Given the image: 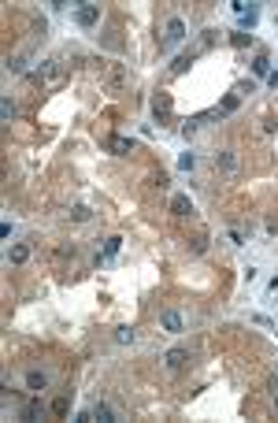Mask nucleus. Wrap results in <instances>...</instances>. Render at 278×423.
Here are the masks:
<instances>
[{
	"label": "nucleus",
	"mask_w": 278,
	"mask_h": 423,
	"mask_svg": "<svg viewBox=\"0 0 278 423\" xmlns=\"http://www.w3.org/2000/svg\"><path fill=\"white\" fill-rule=\"evenodd\" d=\"M37 78H41L45 86H56V82L63 78V67H60V60H41V67H37Z\"/></svg>",
	"instance_id": "obj_1"
},
{
	"label": "nucleus",
	"mask_w": 278,
	"mask_h": 423,
	"mask_svg": "<svg viewBox=\"0 0 278 423\" xmlns=\"http://www.w3.org/2000/svg\"><path fill=\"white\" fill-rule=\"evenodd\" d=\"M104 78H108V86L115 93L126 89V67H122V63H104Z\"/></svg>",
	"instance_id": "obj_2"
},
{
	"label": "nucleus",
	"mask_w": 278,
	"mask_h": 423,
	"mask_svg": "<svg viewBox=\"0 0 278 423\" xmlns=\"http://www.w3.org/2000/svg\"><path fill=\"white\" fill-rule=\"evenodd\" d=\"M186 41V23L182 19H171L167 23V37H164V49H175V45Z\"/></svg>",
	"instance_id": "obj_3"
},
{
	"label": "nucleus",
	"mask_w": 278,
	"mask_h": 423,
	"mask_svg": "<svg viewBox=\"0 0 278 423\" xmlns=\"http://www.w3.org/2000/svg\"><path fill=\"white\" fill-rule=\"evenodd\" d=\"M74 23L78 26H97L100 23V4H82L78 12H74Z\"/></svg>",
	"instance_id": "obj_4"
},
{
	"label": "nucleus",
	"mask_w": 278,
	"mask_h": 423,
	"mask_svg": "<svg viewBox=\"0 0 278 423\" xmlns=\"http://www.w3.org/2000/svg\"><path fill=\"white\" fill-rule=\"evenodd\" d=\"M108 149L115 156H126V153H133V141L130 137H108Z\"/></svg>",
	"instance_id": "obj_5"
},
{
	"label": "nucleus",
	"mask_w": 278,
	"mask_h": 423,
	"mask_svg": "<svg viewBox=\"0 0 278 423\" xmlns=\"http://www.w3.org/2000/svg\"><path fill=\"white\" fill-rule=\"evenodd\" d=\"M160 323H164L167 334H178V331H182V316H178V312H164V316H160Z\"/></svg>",
	"instance_id": "obj_6"
},
{
	"label": "nucleus",
	"mask_w": 278,
	"mask_h": 423,
	"mask_svg": "<svg viewBox=\"0 0 278 423\" xmlns=\"http://www.w3.org/2000/svg\"><path fill=\"white\" fill-rule=\"evenodd\" d=\"M26 386H30L34 393H41L45 386H49V375H45V371H30V375H26Z\"/></svg>",
	"instance_id": "obj_7"
},
{
	"label": "nucleus",
	"mask_w": 278,
	"mask_h": 423,
	"mask_svg": "<svg viewBox=\"0 0 278 423\" xmlns=\"http://www.w3.org/2000/svg\"><path fill=\"white\" fill-rule=\"evenodd\" d=\"M171 212H175V215H189V212H193L189 197H186V193H175V201H171Z\"/></svg>",
	"instance_id": "obj_8"
},
{
	"label": "nucleus",
	"mask_w": 278,
	"mask_h": 423,
	"mask_svg": "<svg viewBox=\"0 0 278 423\" xmlns=\"http://www.w3.org/2000/svg\"><path fill=\"white\" fill-rule=\"evenodd\" d=\"M171 115V93H160L156 97V119H167Z\"/></svg>",
	"instance_id": "obj_9"
},
{
	"label": "nucleus",
	"mask_w": 278,
	"mask_h": 423,
	"mask_svg": "<svg viewBox=\"0 0 278 423\" xmlns=\"http://www.w3.org/2000/svg\"><path fill=\"white\" fill-rule=\"evenodd\" d=\"M215 164L223 167V171H234V167H237V156H234V153L226 149V153H219V156H215Z\"/></svg>",
	"instance_id": "obj_10"
},
{
	"label": "nucleus",
	"mask_w": 278,
	"mask_h": 423,
	"mask_svg": "<svg viewBox=\"0 0 278 423\" xmlns=\"http://www.w3.org/2000/svg\"><path fill=\"white\" fill-rule=\"evenodd\" d=\"M26 256H30V245H12V252H8V260H12V264H23Z\"/></svg>",
	"instance_id": "obj_11"
},
{
	"label": "nucleus",
	"mask_w": 278,
	"mask_h": 423,
	"mask_svg": "<svg viewBox=\"0 0 278 423\" xmlns=\"http://www.w3.org/2000/svg\"><path fill=\"white\" fill-rule=\"evenodd\" d=\"M133 338H137L133 327H119V331H115V342H119V345H133Z\"/></svg>",
	"instance_id": "obj_12"
},
{
	"label": "nucleus",
	"mask_w": 278,
	"mask_h": 423,
	"mask_svg": "<svg viewBox=\"0 0 278 423\" xmlns=\"http://www.w3.org/2000/svg\"><path fill=\"white\" fill-rule=\"evenodd\" d=\"M182 364H186V353H182V349H171V353H167V368H171V371H178Z\"/></svg>",
	"instance_id": "obj_13"
},
{
	"label": "nucleus",
	"mask_w": 278,
	"mask_h": 423,
	"mask_svg": "<svg viewBox=\"0 0 278 423\" xmlns=\"http://www.w3.org/2000/svg\"><path fill=\"white\" fill-rule=\"evenodd\" d=\"M93 419H100V423H111V408L104 405V401H97V405H93Z\"/></svg>",
	"instance_id": "obj_14"
},
{
	"label": "nucleus",
	"mask_w": 278,
	"mask_h": 423,
	"mask_svg": "<svg viewBox=\"0 0 278 423\" xmlns=\"http://www.w3.org/2000/svg\"><path fill=\"white\" fill-rule=\"evenodd\" d=\"M237 104H241V97H237V93H230V97L223 100V104H219V115H230V111H234Z\"/></svg>",
	"instance_id": "obj_15"
},
{
	"label": "nucleus",
	"mask_w": 278,
	"mask_h": 423,
	"mask_svg": "<svg viewBox=\"0 0 278 423\" xmlns=\"http://www.w3.org/2000/svg\"><path fill=\"white\" fill-rule=\"evenodd\" d=\"M193 60H197V52H186V56H178V60H175V67H171V71H175V74H182V71L189 67V63H193Z\"/></svg>",
	"instance_id": "obj_16"
},
{
	"label": "nucleus",
	"mask_w": 278,
	"mask_h": 423,
	"mask_svg": "<svg viewBox=\"0 0 278 423\" xmlns=\"http://www.w3.org/2000/svg\"><path fill=\"white\" fill-rule=\"evenodd\" d=\"M252 71H256V74H267V71H271V60H267V56L260 52V56L252 60Z\"/></svg>",
	"instance_id": "obj_17"
},
{
	"label": "nucleus",
	"mask_w": 278,
	"mask_h": 423,
	"mask_svg": "<svg viewBox=\"0 0 278 423\" xmlns=\"http://www.w3.org/2000/svg\"><path fill=\"white\" fill-rule=\"evenodd\" d=\"M178 167H182V171H193V167H197V156H193V153H182Z\"/></svg>",
	"instance_id": "obj_18"
},
{
	"label": "nucleus",
	"mask_w": 278,
	"mask_h": 423,
	"mask_svg": "<svg viewBox=\"0 0 278 423\" xmlns=\"http://www.w3.org/2000/svg\"><path fill=\"white\" fill-rule=\"evenodd\" d=\"M119 245H122V238H108V245H104V256H115V252H119Z\"/></svg>",
	"instance_id": "obj_19"
},
{
	"label": "nucleus",
	"mask_w": 278,
	"mask_h": 423,
	"mask_svg": "<svg viewBox=\"0 0 278 423\" xmlns=\"http://www.w3.org/2000/svg\"><path fill=\"white\" fill-rule=\"evenodd\" d=\"M241 26H248V30H252V26H256V8H248V12L241 15Z\"/></svg>",
	"instance_id": "obj_20"
},
{
	"label": "nucleus",
	"mask_w": 278,
	"mask_h": 423,
	"mask_svg": "<svg viewBox=\"0 0 278 423\" xmlns=\"http://www.w3.org/2000/svg\"><path fill=\"white\" fill-rule=\"evenodd\" d=\"M230 241H234V245H245V230L234 227V230H230Z\"/></svg>",
	"instance_id": "obj_21"
},
{
	"label": "nucleus",
	"mask_w": 278,
	"mask_h": 423,
	"mask_svg": "<svg viewBox=\"0 0 278 423\" xmlns=\"http://www.w3.org/2000/svg\"><path fill=\"white\" fill-rule=\"evenodd\" d=\"M252 323H260V327H267V331H274V323H271V319H267V316H260V312L252 316Z\"/></svg>",
	"instance_id": "obj_22"
},
{
	"label": "nucleus",
	"mask_w": 278,
	"mask_h": 423,
	"mask_svg": "<svg viewBox=\"0 0 278 423\" xmlns=\"http://www.w3.org/2000/svg\"><path fill=\"white\" fill-rule=\"evenodd\" d=\"M267 82H271V86L278 89V71H271V78H267Z\"/></svg>",
	"instance_id": "obj_23"
},
{
	"label": "nucleus",
	"mask_w": 278,
	"mask_h": 423,
	"mask_svg": "<svg viewBox=\"0 0 278 423\" xmlns=\"http://www.w3.org/2000/svg\"><path fill=\"white\" fill-rule=\"evenodd\" d=\"M274 405H278V390H274Z\"/></svg>",
	"instance_id": "obj_24"
}]
</instances>
